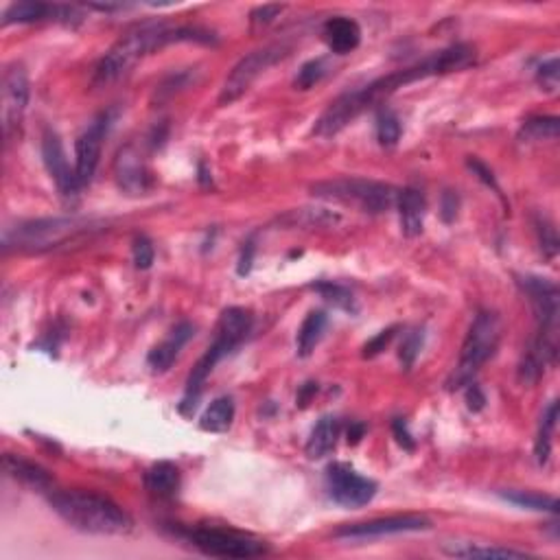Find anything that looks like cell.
I'll use <instances>...</instances> for the list:
<instances>
[{
  "mask_svg": "<svg viewBox=\"0 0 560 560\" xmlns=\"http://www.w3.org/2000/svg\"><path fill=\"white\" fill-rule=\"evenodd\" d=\"M252 326H254V315L243 307H230L219 315L213 343H210L206 353L199 357V362L193 365L191 375H188L186 379L185 396H182L180 401L182 414L185 416L193 414V409L197 407L199 396H202L204 392V386H206V379L215 370V365H217L224 357H228L235 348H239L241 343L246 342Z\"/></svg>",
  "mask_w": 560,
  "mask_h": 560,
  "instance_id": "obj_4",
  "label": "cell"
},
{
  "mask_svg": "<svg viewBox=\"0 0 560 560\" xmlns=\"http://www.w3.org/2000/svg\"><path fill=\"white\" fill-rule=\"evenodd\" d=\"M315 392H318V384H313V381L304 384L301 387V392H298V398H296L298 407H307V405L312 403V398L315 396Z\"/></svg>",
  "mask_w": 560,
  "mask_h": 560,
  "instance_id": "obj_45",
  "label": "cell"
},
{
  "mask_svg": "<svg viewBox=\"0 0 560 560\" xmlns=\"http://www.w3.org/2000/svg\"><path fill=\"white\" fill-rule=\"evenodd\" d=\"M186 541L195 550L213 558H257L269 552L268 543L226 528H191L185 532Z\"/></svg>",
  "mask_w": 560,
  "mask_h": 560,
  "instance_id": "obj_9",
  "label": "cell"
},
{
  "mask_svg": "<svg viewBox=\"0 0 560 560\" xmlns=\"http://www.w3.org/2000/svg\"><path fill=\"white\" fill-rule=\"evenodd\" d=\"M423 343H425V331L423 329L409 331L407 335L403 337L401 351H398V359H401L405 370H412V365L416 364V359H418L420 351H423Z\"/></svg>",
  "mask_w": 560,
  "mask_h": 560,
  "instance_id": "obj_33",
  "label": "cell"
},
{
  "mask_svg": "<svg viewBox=\"0 0 560 560\" xmlns=\"http://www.w3.org/2000/svg\"><path fill=\"white\" fill-rule=\"evenodd\" d=\"M287 55H290V47H285V44H269V47L248 53L246 58L239 59V64L232 69V73L226 77L224 88H221L219 92V105H230L235 103L237 99H241L260 75L268 73V69H271L276 62H280Z\"/></svg>",
  "mask_w": 560,
  "mask_h": 560,
  "instance_id": "obj_10",
  "label": "cell"
},
{
  "mask_svg": "<svg viewBox=\"0 0 560 560\" xmlns=\"http://www.w3.org/2000/svg\"><path fill=\"white\" fill-rule=\"evenodd\" d=\"M365 434V427L362 423H353L351 429H348V445H357Z\"/></svg>",
  "mask_w": 560,
  "mask_h": 560,
  "instance_id": "obj_46",
  "label": "cell"
},
{
  "mask_svg": "<svg viewBox=\"0 0 560 560\" xmlns=\"http://www.w3.org/2000/svg\"><path fill=\"white\" fill-rule=\"evenodd\" d=\"M467 403H469L470 412H481L486 405V395L481 392V387L475 384V381L467 386Z\"/></svg>",
  "mask_w": 560,
  "mask_h": 560,
  "instance_id": "obj_44",
  "label": "cell"
},
{
  "mask_svg": "<svg viewBox=\"0 0 560 560\" xmlns=\"http://www.w3.org/2000/svg\"><path fill=\"white\" fill-rule=\"evenodd\" d=\"M502 499H506L508 503L525 508V510H536V512H558V502L550 495H541V492H530V491H506L499 492Z\"/></svg>",
  "mask_w": 560,
  "mask_h": 560,
  "instance_id": "obj_29",
  "label": "cell"
},
{
  "mask_svg": "<svg viewBox=\"0 0 560 560\" xmlns=\"http://www.w3.org/2000/svg\"><path fill=\"white\" fill-rule=\"evenodd\" d=\"M177 42L215 44L217 37L202 26H171L166 22H145L136 29L125 33L119 42L103 55V59L94 69V83H112L123 77L138 59L160 51Z\"/></svg>",
  "mask_w": 560,
  "mask_h": 560,
  "instance_id": "obj_2",
  "label": "cell"
},
{
  "mask_svg": "<svg viewBox=\"0 0 560 560\" xmlns=\"http://www.w3.org/2000/svg\"><path fill=\"white\" fill-rule=\"evenodd\" d=\"M401 121L392 110L381 108L376 114V141L381 147H395L401 141Z\"/></svg>",
  "mask_w": 560,
  "mask_h": 560,
  "instance_id": "obj_31",
  "label": "cell"
},
{
  "mask_svg": "<svg viewBox=\"0 0 560 560\" xmlns=\"http://www.w3.org/2000/svg\"><path fill=\"white\" fill-rule=\"evenodd\" d=\"M499 342H502L499 315L495 312H478L467 333V340L462 343L456 370L449 376V390H462V387L473 384L481 365L497 353Z\"/></svg>",
  "mask_w": 560,
  "mask_h": 560,
  "instance_id": "obj_6",
  "label": "cell"
},
{
  "mask_svg": "<svg viewBox=\"0 0 560 560\" xmlns=\"http://www.w3.org/2000/svg\"><path fill=\"white\" fill-rule=\"evenodd\" d=\"M458 208H460V197L453 191H445L440 199V215L447 224H451L453 219L458 217Z\"/></svg>",
  "mask_w": 560,
  "mask_h": 560,
  "instance_id": "obj_40",
  "label": "cell"
},
{
  "mask_svg": "<svg viewBox=\"0 0 560 560\" xmlns=\"http://www.w3.org/2000/svg\"><path fill=\"white\" fill-rule=\"evenodd\" d=\"M431 530V521L423 514H396V517H381L364 523H348L335 530V539L342 541H370L390 534H407V532Z\"/></svg>",
  "mask_w": 560,
  "mask_h": 560,
  "instance_id": "obj_13",
  "label": "cell"
},
{
  "mask_svg": "<svg viewBox=\"0 0 560 560\" xmlns=\"http://www.w3.org/2000/svg\"><path fill=\"white\" fill-rule=\"evenodd\" d=\"M282 11H285V5H263V7H257L249 14V22H252L254 26L269 25L271 20L279 18Z\"/></svg>",
  "mask_w": 560,
  "mask_h": 560,
  "instance_id": "obj_39",
  "label": "cell"
},
{
  "mask_svg": "<svg viewBox=\"0 0 560 560\" xmlns=\"http://www.w3.org/2000/svg\"><path fill=\"white\" fill-rule=\"evenodd\" d=\"M254 254H257V246H254L252 239H248L246 243H243V248H241L239 268H237V271H239V276H248L249 274V269H252V263H254Z\"/></svg>",
  "mask_w": 560,
  "mask_h": 560,
  "instance_id": "obj_43",
  "label": "cell"
},
{
  "mask_svg": "<svg viewBox=\"0 0 560 560\" xmlns=\"http://www.w3.org/2000/svg\"><path fill=\"white\" fill-rule=\"evenodd\" d=\"M396 331H398V326H390V329L376 333L373 340H370V342L364 346V357H365V359H373V357H376V354L384 353L386 348L390 346V342L395 340Z\"/></svg>",
  "mask_w": 560,
  "mask_h": 560,
  "instance_id": "obj_37",
  "label": "cell"
},
{
  "mask_svg": "<svg viewBox=\"0 0 560 560\" xmlns=\"http://www.w3.org/2000/svg\"><path fill=\"white\" fill-rule=\"evenodd\" d=\"M195 335V326L191 322H180V324L174 326V331L164 337L158 346H153V351L149 353L147 364L153 373H166L171 365L175 364L177 354H180L182 348L191 342V337Z\"/></svg>",
  "mask_w": 560,
  "mask_h": 560,
  "instance_id": "obj_17",
  "label": "cell"
},
{
  "mask_svg": "<svg viewBox=\"0 0 560 560\" xmlns=\"http://www.w3.org/2000/svg\"><path fill=\"white\" fill-rule=\"evenodd\" d=\"M191 81H193V75L186 73V70H182V73H175V75H171L169 79H164L163 86L158 88V94L164 99L174 97L175 92H180L182 88H186Z\"/></svg>",
  "mask_w": 560,
  "mask_h": 560,
  "instance_id": "obj_38",
  "label": "cell"
},
{
  "mask_svg": "<svg viewBox=\"0 0 560 560\" xmlns=\"http://www.w3.org/2000/svg\"><path fill=\"white\" fill-rule=\"evenodd\" d=\"M235 401L230 396H217L213 403L208 405L206 412L202 414L199 427L210 434H224L230 429L232 420H235Z\"/></svg>",
  "mask_w": 560,
  "mask_h": 560,
  "instance_id": "obj_25",
  "label": "cell"
},
{
  "mask_svg": "<svg viewBox=\"0 0 560 560\" xmlns=\"http://www.w3.org/2000/svg\"><path fill=\"white\" fill-rule=\"evenodd\" d=\"M3 469L11 480L20 481V484H25L29 488H36V491H51V486H53V478L47 469L22 456L5 453Z\"/></svg>",
  "mask_w": 560,
  "mask_h": 560,
  "instance_id": "obj_19",
  "label": "cell"
},
{
  "mask_svg": "<svg viewBox=\"0 0 560 560\" xmlns=\"http://www.w3.org/2000/svg\"><path fill=\"white\" fill-rule=\"evenodd\" d=\"M337 221H340V217L324 208L291 210L290 215L282 217V224H290L291 228H324V226L337 224Z\"/></svg>",
  "mask_w": 560,
  "mask_h": 560,
  "instance_id": "obj_28",
  "label": "cell"
},
{
  "mask_svg": "<svg viewBox=\"0 0 560 560\" xmlns=\"http://www.w3.org/2000/svg\"><path fill=\"white\" fill-rule=\"evenodd\" d=\"M392 431H395L396 442L405 449V451H414V449H416V440H414V436L409 434L407 423H405L403 418H396L395 423H392Z\"/></svg>",
  "mask_w": 560,
  "mask_h": 560,
  "instance_id": "obj_42",
  "label": "cell"
},
{
  "mask_svg": "<svg viewBox=\"0 0 560 560\" xmlns=\"http://www.w3.org/2000/svg\"><path fill=\"white\" fill-rule=\"evenodd\" d=\"M534 309L536 333L532 342L543 346L558 348V318H560V293L556 282L541 276H521L517 280Z\"/></svg>",
  "mask_w": 560,
  "mask_h": 560,
  "instance_id": "obj_8",
  "label": "cell"
},
{
  "mask_svg": "<svg viewBox=\"0 0 560 560\" xmlns=\"http://www.w3.org/2000/svg\"><path fill=\"white\" fill-rule=\"evenodd\" d=\"M114 177L116 185L127 195H145L152 188V171L134 145H127L116 153L114 158Z\"/></svg>",
  "mask_w": 560,
  "mask_h": 560,
  "instance_id": "obj_15",
  "label": "cell"
},
{
  "mask_svg": "<svg viewBox=\"0 0 560 560\" xmlns=\"http://www.w3.org/2000/svg\"><path fill=\"white\" fill-rule=\"evenodd\" d=\"M99 224L86 217H44L22 221L7 228L3 235L5 252H48L64 243L79 239L88 232L97 230Z\"/></svg>",
  "mask_w": 560,
  "mask_h": 560,
  "instance_id": "obj_5",
  "label": "cell"
},
{
  "mask_svg": "<svg viewBox=\"0 0 560 560\" xmlns=\"http://www.w3.org/2000/svg\"><path fill=\"white\" fill-rule=\"evenodd\" d=\"M326 488L329 497L342 508H364L376 497L379 484L357 473L351 464L333 462L326 469Z\"/></svg>",
  "mask_w": 560,
  "mask_h": 560,
  "instance_id": "obj_11",
  "label": "cell"
},
{
  "mask_svg": "<svg viewBox=\"0 0 560 560\" xmlns=\"http://www.w3.org/2000/svg\"><path fill=\"white\" fill-rule=\"evenodd\" d=\"M312 290L318 291L326 302L333 304V307L343 309V312H348V313L357 312L354 296H353V291L348 290V287L337 285V282H333V280H322V282H313Z\"/></svg>",
  "mask_w": 560,
  "mask_h": 560,
  "instance_id": "obj_30",
  "label": "cell"
},
{
  "mask_svg": "<svg viewBox=\"0 0 560 560\" xmlns=\"http://www.w3.org/2000/svg\"><path fill=\"white\" fill-rule=\"evenodd\" d=\"M114 116L112 112L99 114L90 125L86 127V132L77 138L75 143V174L79 186H88L92 182L94 174H97L99 160H101V149L103 141L108 136L110 127H112Z\"/></svg>",
  "mask_w": 560,
  "mask_h": 560,
  "instance_id": "obj_14",
  "label": "cell"
},
{
  "mask_svg": "<svg viewBox=\"0 0 560 560\" xmlns=\"http://www.w3.org/2000/svg\"><path fill=\"white\" fill-rule=\"evenodd\" d=\"M143 480H145L149 495L163 499V502L177 497L182 486V473L174 462H156L145 470V478Z\"/></svg>",
  "mask_w": 560,
  "mask_h": 560,
  "instance_id": "obj_22",
  "label": "cell"
},
{
  "mask_svg": "<svg viewBox=\"0 0 560 560\" xmlns=\"http://www.w3.org/2000/svg\"><path fill=\"white\" fill-rule=\"evenodd\" d=\"M322 36H324V42L329 44V48L335 55L353 53L362 44V29H359V25L351 18H343V16L326 20Z\"/></svg>",
  "mask_w": 560,
  "mask_h": 560,
  "instance_id": "obj_20",
  "label": "cell"
},
{
  "mask_svg": "<svg viewBox=\"0 0 560 560\" xmlns=\"http://www.w3.org/2000/svg\"><path fill=\"white\" fill-rule=\"evenodd\" d=\"M312 195L326 199V202L357 206L370 215H381L396 206L398 188L384 185V182L362 180V177H335V180L313 185Z\"/></svg>",
  "mask_w": 560,
  "mask_h": 560,
  "instance_id": "obj_7",
  "label": "cell"
},
{
  "mask_svg": "<svg viewBox=\"0 0 560 560\" xmlns=\"http://www.w3.org/2000/svg\"><path fill=\"white\" fill-rule=\"evenodd\" d=\"M42 160L47 166L48 175L53 177L55 186L59 188V193L66 197L79 193V182H77L75 169L70 166L69 158H66L62 138L55 134L53 130H47L42 136Z\"/></svg>",
  "mask_w": 560,
  "mask_h": 560,
  "instance_id": "obj_16",
  "label": "cell"
},
{
  "mask_svg": "<svg viewBox=\"0 0 560 560\" xmlns=\"http://www.w3.org/2000/svg\"><path fill=\"white\" fill-rule=\"evenodd\" d=\"M556 425H558V401H552L541 416L539 434H536V442H534V456L541 467H545V464L550 462L552 438L554 431H556Z\"/></svg>",
  "mask_w": 560,
  "mask_h": 560,
  "instance_id": "obj_26",
  "label": "cell"
},
{
  "mask_svg": "<svg viewBox=\"0 0 560 560\" xmlns=\"http://www.w3.org/2000/svg\"><path fill=\"white\" fill-rule=\"evenodd\" d=\"M475 58H478L475 47L464 42L451 44V47L442 48V51L427 55L420 62L405 66V69L396 70V73L370 81L368 86H362L359 90H351L342 94V97H337L335 101L326 108V112L315 121L313 132L322 138L340 134L343 127L353 123L359 114H364L368 108H373V105L384 101L390 94L401 90L403 86L427 79V77L458 73V70H464L469 69L470 64H475Z\"/></svg>",
  "mask_w": 560,
  "mask_h": 560,
  "instance_id": "obj_1",
  "label": "cell"
},
{
  "mask_svg": "<svg viewBox=\"0 0 560 560\" xmlns=\"http://www.w3.org/2000/svg\"><path fill=\"white\" fill-rule=\"evenodd\" d=\"M440 552L451 558H528L530 554L514 547L492 545V543H473V541H451L442 543Z\"/></svg>",
  "mask_w": 560,
  "mask_h": 560,
  "instance_id": "obj_21",
  "label": "cell"
},
{
  "mask_svg": "<svg viewBox=\"0 0 560 560\" xmlns=\"http://www.w3.org/2000/svg\"><path fill=\"white\" fill-rule=\"evenodd\" d=\"M337 438H340V420L335 416H322L307 440V456L312 460L326 458L335 449Z\"/></svg>",
  "mask_w": 560,
  "mask_h": 560,
  "instance_id": "obj_23",
  "label": "cell"
},
{
  "mask_svg": "<svg viewBox=\"0 0 560 560\" xmlns=\"http://www.w3.org/2000/svg\"><path fill=\"white\" fill-rule=\"evenodd\" d=\"M132 257H134V265L138 269L152 268L153 259H156V249H153V243L149 241V237H134V241H132Z\"/></svg>",
  "mask_w": 560,
  "mask_h": 560,
  "instance_id": "obj_34",
  "label": "cell"
},
{
  "mask_svg": "<svg viewBox=\"0 0 560 560\" xmlns=\"http://www.w3.org/2000/svg\"><path fill=\"white\" fill-rule=\"evenodd\" d=\"M467 164H469V169H470V171H473V174H475V175H478V177H480V180H481V182H484V185H486V186H491V188H492V191H497V193H499V185H497L495 175H492V171H491V169H488V166H486L484 163H481V160H480V158H469V160H467Z\"/></svg>",
  "mask_w": 560,
  "mask_h": 560,
  "instance_id": "obj_41",
  "label": "cell"
},
{
  "mask_svg": "<svg viewBox=\"0 0 560 560\" xmlns=\"http://www.w3.org/2000/svg\"><path fill=\"white\" fill-rule=\"evenodd\" d=\"M396 208H398V219H401L403 235L418 237L420 232H423L425 210H427L423 191H418V188L414 186H407L403 188V191H398Z\"/></svg>",
  "mask_w": 560,
  "mask_h": 560,
  "instance_id": "obj_18",
  "label": "cell"
},
{
  "mask_svg": "<svg viewBox=\"0 0 560 560\" xmlns=\"http://www.w3.org/2000/svg\"><path fill=\"white\" fill-rule=\"evenodd\" d=\"M326 73H329V62H326L324 58L309 59V62L302 64L301 70H298L296 79H293V86H296L298 90H312L315 83L324 79Z\"/></svg>",
  "mask_w": 560,
  "mask_h": 560,
  "instance_id": "obj_32",
  "label": "cell"
},
{
  "mask_svg": "<svg viewBox=\"0 0 560 560\" xmlns=\"http://www.w3.org/2000/svg\"><path fill=\"white\" fill-rule=\"evenodd\" d=\"M29 75L25 66L11 64L3 75V132L7 143L18 134L22 119H25L26 105H29Z\"/></svg>",
  "mask_w": 560,
  "mask_h": 560,
  "instance_id": "obj_12",
  "label": "cell"
},
{
  "mask_svg": "<svg viewBox=\"0 0 560 560\" xmlns=\"http://www.w3.org/2000/svg\"><path fill=\"white\" fill-rule=\"evenodd\" d=\"M326 324H329V315H326L324 312H312L307 318L302 320L301 329H298V337H296L298 357H302V359L312 357L315 346H318L322 335H324Z\"/></svg>",
  "mask_w": 560,
  "mask_h": 560,
  "instance_id": "obj_24",
  "label": "cell"
},
{
  "mask_svg": "<svg viewBox=\"0 0 560 560\" xmlns=\"http://www.w3.org/2000/svg\"><path fill=\"white\" fill-rule=\"evenodd\" d=\"M48 503L70 528L86 534H127L134 521L110 497L90 491H55Z\"/></svg>",
  "mask_w": 560,
  "mask_h": 560,
  "instance_id": "obj_3",
  "label": "cell"
},
{
  "mask_svg": "<svg viewBox=\"0 0 560 560\" xmlns=\"http://www.w3.org/2000/svg\"><path fill=\"white\" fill-rule=\"evenodd\" d=\"M560 132L558 116H532L521 125L519 138L523 143H541V141H556Z\"/></svg>",
  "mask_w": 560,
  "mask_h": 560,
  "instance_id": "obj_27",
  "label": "cell"
},
{
  "mask_svg": "<svg viewBox=\"0 0 560 560\" xmlns=\"http://www.w3.org/2000/svg\"><path fill=\"white\" fill-rule=\"evenodd\" d=\"M536 230H539V239H541V249L545 252L547 259H554L558 254V237L556 228L550 224L547 219H543L536 224Z\"/></svg>",
  "mask_w": 560,
  "mask_h": 560,
  "instance_id": "obj_36",
  "label": "cell"
},
{
  "mask_svg": "<svg viewBox=\"0 0 560 560\" xmlns=\"http://www.w3.org/2000/svg\"><path fill=\"white\" fill-rule=\"evenodd\" d=\"M558 79H560V70H558V58L545 59L539 69H536V81L541 83L543 90L556 92L558 90Z\"/></svg>",
  "mask_w": 560,
  "mask_h": 560,
  "instance_id": "obj_35",
  "label": "cell"
}]
</instances>
